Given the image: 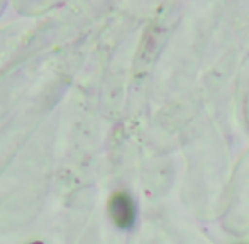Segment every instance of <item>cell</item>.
Returning a JSON list of instances; mask_svg holds the SVG:
<instances>
[{"mask_svg":"<svg viewBox=\"0 0 249 244\" xmlns=\"http://www.w3.org/2000/svg\"><path fill=\"white\" fill-rule=\"evenodd\" d=\"M108 215L114 224L122 231H129L134 227L136 222V205L131 195L125 192H117L108 198Z\"/></svg>","mask_w":249,"mask_h":244,"instance_id":"6da1fadb","label":"cell"},{"mask_svg":"<svg viewBox=\"0 0 249 244\" xmlns=\"http://www.w3.org/2000/svg\"><path fill=\"white\" fill-rule=\"evenodd\" d=\"M31 244H43L41 241H34V243H31Z\"/></svg>","mask_w":249,"mask_h":244,"instance_id":"7a4b0ae2","label":"cell"}]
</instances>
